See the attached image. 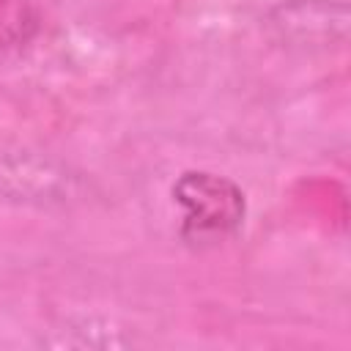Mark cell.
Masks as SVG:
<instances>
[{
  "label": "cell",
  "mask_w": 351,
  "mask_h": 351,
  "mask_svg": "<svg viewBox=\"0 0 351 351\" xmlns=\"http://www.w3.org/2000/svg\"><path fill=\"white\" fill-rule=\"evenodd\" d=\"M41 30V14L30 0H0V55L30 44Z\"/></svg>",
  "instance_id": "4"
},
{
  "label": "cell",
  "mask_w": 351,
  "mask_h": 351,
  "mask_svg": "<svg viewBox=\"0 0 351 351\" xmlns=\"http://www.w3.org/2000/svg\"><path fill=\"white\" fill-rule=\"evenodd\" d=\"M173 203L181 208L178 233L192 247H214L233 239L247 217L241 186L211 170H184L173 184Z\"/></svg>",
  "instance_id": "1"
},
{
  "label": "cell",
  "mask_w": 351,
  "mask_h": 351,
  "mask_svg": "<svg viewBox=\"0 0 351 351\" xmlns=\"http://www.w3.org/2000/svg\"><path fill=\"white\" fill-rule=\"evenodd\" d=\"M74 178L63 167H55L41 159L0 156V200L16 203H60L71 195Z\"/></svg>",
  "instance_id": "2"
},
{
  "label": "cell",
  "mask_w": 351,
  "mask_h": 351,
  "mask_svg": "<svg viewBox=\"0 0 351 351\" xmlns=\"http://www.w3.org/2000/svg\"><path fill=\"white\" fill-rule=\"evenodd\" d=\"M332 3L326 0H296L274 8L271 22L282 30L285 38L299 44H324L332 41V30L346 33V16L332 19Z\"/></svg>",
  "instance_id": "3"
}]
</instances>
